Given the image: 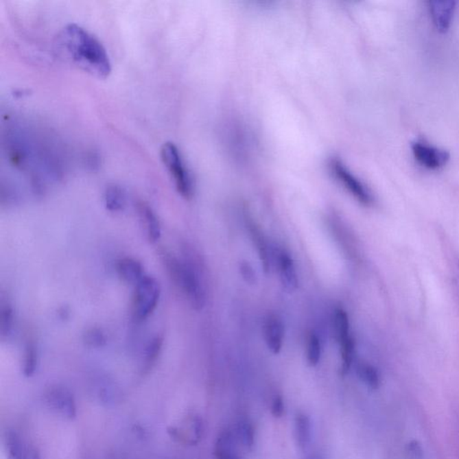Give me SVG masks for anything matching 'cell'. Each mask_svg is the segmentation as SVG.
Listing matches in <instances>:
<instances>
[{
    "mask_svg": "<svg viewBox=\"0 0 459 459\" xmlns=\"http://www.w3.org/2000/svg\"><path fill=\"white\" fill-rule=\"evenodd\" d=\"M55 45L61 58L93 77L106 78L112 73V62L105 47L77 23L65 26L58 34Z\"/></svg>",
    "mask_w": 459,
    "mask_h": 459,
    "instance_id": "1",
    "label": "cell"
},
{
    "mask_svg": "<svg viewBox=\"0 0 459 459\" xmlns=\"http://www.w3.org/2000/svg\"><path fill=\"white\" fill-rule=\"evenodd\" d=\"M163 262L175 285L196 311L206 305V292L197 269L186 259H180L168 252L163 254Z\"/></svg>",
    "mask_w": 459,
    "mask_h": 459,
    "instance_id": "2",
    "label": "cell"
},
{
    "mask_svg": "<svg viewBox=\"0 0 459 459\" xmlns=\"http://www.w3.org/2000/svg\"><path fill=\"white\" fill-rule=\"evenodd\" d=\"M161 158L174 181L177 191L181 197L191 200L194 195V183L179 148L174 143H165L161 148Z\"/></svg>",
    "mask_w": 459,
    "mask_h": 459,
    "instance_id": "3",
    "label": "cell"
},
{
    "mask_svg": "<svg viewBox=\"0 0 459 459\" xmlns=\"http://www.w3.org/2000/svg\"><path fill=\"white\" fill-rule=\"evenodd\" d=\"M161 297L159 283L154 277L145 276L139 283L134 285V290L131 303V314L137 322H143L148 320L156 311Z\"/></svg>",
    "mask_w": 459,
    "mask_h": 459,
    "instance_id": "4",
    "label": "cell"
},
{
    "mask_svg": "<svg viewBox=\"0 0 459 459\" xmlns=\"http://www.w3.org/2000/svg\"><path fill=\"white\" fill-rule=\"evenodd\" d=\"M329 168L339 183H342V185L360 203L364 204V206H370L373 203V197L369 189L349 171V169H347L342 161L338 159V158H332L329 162Z\"/></svg>",
    "mask_w": 459,
    "mask_h": 459,
    "instance_id": "5",
    "label": "cell"
},
{
    "mask_svg": "<svg viewBox=\"0 0 459 459\" xmlns=\"http://www.w3.org/2000/svg\"><path fill=\"white\" fill-rule=\"evenodd\" d=\"M46 405L60 416L73 419L77 415V405L73 394L62 386L49 388L45 395Z\"/></svg>",
    "mask_w": 459,
    "mask_h": 459,
    "instance_id": "6",
    "label": "cell"
},
{
    "mask_svg": "<svg viewBox=\"0 0 459 459\" xmlns=\"http://www.w3.org/2000/svg\"><path fill=\"white\" fill-rule=\"evenodd\" d=\"M411 148L415 160L423 167L438 169L449 163V154L443 149L419 141L414 142Z\"/></svg>",
    "mask_w": 459,
    "mask_h": 459,
    "instance_id": "7",
    "label": "cell"
},
{
    "mask_svg": "<svg viewBox=\"0 0 459 459\" xmlns=\"http://www.w3.org/2000/svg\"><path fill=\"white\" fill-rule=\"evenodd\" d=\"M429 10L435 27L440 33H446L450 28L456 12L455 1L429 2Z\"/></svg>",
    "mask_w": 459,
    "mask_h": 459,
    "instance_id": "8",
    "label": "cell"
},
{
    "mask_svg": "<svg viewBox=\"0 0 459 459\" xmlns=\"http://www.w3.org/2000/svg\"><path fill=\"white\" fill-rule=\"evenodd\" d=\"M264 338L269 350L277 355L282 350L285 339V326L277 315L268 316L264 323Z\"/></svg>",
    "mask_w": 459,
    "mask_h": 459,
    "instance_id": "9",
    "label": "cell"
},
{
    "mask_svg": "<svg viewBox=\"0 0 459 459\" xmlns=\"http://www.w3.org/2000/svg\"><path fill=\"white\" fill-rule=\"evenodd\" d=\"M277 267H279L281 283L288 292L296 291L299 285L296 267L290 254L285 250H280L277 256Z\"/></svg>",
    "mask_w": 459,
    "mask_h": 459,
    "instance_id": "10",
    "label": "cell"
},
{
    "mask_svg": "<svg viewBox=\"0 0 459 459\" xmlns=\"http://www.w3.org/2000/svg\"><path fill=\"white\" fill-rule=\"evenodd\" d=\"M137 209L143 226L145 227V232L148 241L152 244H156L162 235V229H161L160 221L156 213L144 201H140L137 204Z\"/></svg>",
    "mask_w": 459,
    "mask_h": 459,
    "instance_id": "11",
    "label": "cell"
},
{
    "mask_svg": "<svg viewBox=\"0 0 459 459\" xmlns=\"http://www.w3.org/2000/svg\"><path fill=\"white\" fill-rule=\"evenodd\" d=\"M116 270L119 279L128 285H136L145 276L141 262L128 257L119 260Z\"/></svg>",
    "mask_w": 459,
    "mask_h": 459,
    "instance_id": "12",
    "label": "cell"
},
{
    "mask_svg": "<svg viewBox=\"0 0 459 459\" xmlns=\"http://www.w3.org/2000/svg\"><path fill=\"white\" fill-rule=\"evenodd\" d=\"M237 443L238 438L230 429L221 432L215 444V459H241Z\"/></svg>",
    "mask_w": 459,
    "mask_h": 459,
    "instance_id": "13",
    "label": "cell"
},
{
    "mask_svg": "<svg viewBox=\"0 0 459 459\" xmlns=\"http://www.w3.org/2000/svg\"><path fill=\"white\" fill-rule=\"evenodd\" d=\"M248 226L254 244H255L257 250H258L263 269H264L265 273L268 274L270 272L271 259L267 239H266L259 228L252 221L248 222Z\"/></svg>",
    "mask_w": 459,
    "mask_h": 459,
    "instance_id": "14",
    "label": "cell"
},
{
    "mask_svg": "<svg viewBox=\"0 0 459 459\" xmlns=\"http://www.w3.org/2000/svg\"><path fill=\"white\" fill-rule=\"evenodd\" d=\"M104 204L107 210L112 213L123 211L127 204V195L121 186H108L104 192Z\"/></svg>",
    "mask_w": 459,
    "mask_h": 459,
    "instance_id": "15",
    "label": "cell"
},
{
    "mask_svg": "<svg viewBox=\"0 0 459 459\" xmlns=\"http://www.w3.org/2000/svg\"><path fill=\"white\" fill-rule=\"evenodd\" d=\"M5 449L8 459H27L29 448L25 445L21 437L16 432H5Z\"/></svg>",
    "mask_w": 459,
    "mask_h": 459,
    "instance_id": "16",
    "label": "cell"
},
{
    "mask_svg": "<svg viewBox=\"0 0 459 459\" xmlns=\"http://www.w3.org/2000/svg\"><path fill=\"white\" fill-rule=\"evenodd\" d=\"M294 432L297 445L301 449H306L311 440V423L308 415L303 413L296 415L294 423Z\"/></svg>",
    "mask_w": 459,
    "mask_h": 459,
    "instance_id": "17",
    "label": "cell"
},
{
    "mask_svg": "<svg viewBox=\"0 0 459 459\" xmlns=\"http://www.w3.org/2000/svg\"><path fill=\"white\" fill-rule=\"evenodd\" d=\"M163 346V336H156L149 341L145 347V359L143 362V373H148L154 365L156 364L158 358L162 353Z\"/></svg>",
    "mask_w": 459,
    "mask_h": 459,
    "instance_id": "18",
    "label": "cell"
},
{
    "mask_svg": "<svg viewBox=\"0 0 459 459\" xmlns=\"http://www.w3.org/2000/svg\"><path fill=\"white\" fill-rule=\"evenodd\" d=\"M333 326H334L336 338L338 343L350 338L349 317L344 309L340 308L336 309L334 318H333Z\"/></svg>",
    "mask_w": 459,
    "mask_h": 459,
    "instance_id": "19",
    "label": "cell"
},
{
    "mask_svg": "<svg viewBox=\"0 0 459 459\" xmlns=\"http://www.w3.org/2000/svg\"><path fill=\"white\" fill-rule=\"evenodd\" d=\"M236 436L245 448L248 449L253 448L255 444V429L248 418L244 417L239 420Z\"/></svg>",
    "mask_w": 459,
    "mask_h": 459,
    "instance_id": "20",
    "label": "cell"
},
{
    "mask_svg": "<svg viewBox=\"0 0 459 459\" xmlns=\"http://www.w3.org/2000/svg\"><path fill=\"white\" fill-rule=\"evenodd\" d=\"M360 379L371 388L377 390L381 386V376L378 370L369 364H360L357 367Z\"/></svg>",
    "mask_w": 459,
    "mask_h": 459,
    "instance_id": "21",
    "label": "cell"
},
{
    "mask_svg": "<svg viewBox=\"0 0 459 459\" xmlns=\"http://www.w3.org/2000/svg\"><path fill=\"white\" fill-rule=\"evenodd\" d=\"M14 314L10 303H2L0 309V334L2 338H8L13 332Z\"/></svg>",
    "mask_w": 459,
    "mask_h": 459,
    "instance_id": "22",
    "label": "cell"
},
{
    "mask_svg": "<svg viewBox=\"0 0 459 459\" xmlns=\"http://www.w3.org/2000/svg\"><path fill=\"white\" fill-rule=\"evenodd\" d=\"M38 365V351L34 341L26 344L23 356V371L26 377H32L36 371Z\"/></svg>",
    "mask_w": 459,
    "mask_h": 459,
    "instance_id": "23",
    "label": "cell"
},
{
    "mask_svg": "<svg viewBox=\"0 0 459 459\" xmlns=\"http://www.w3.org/2000/svg\"><path fill=\"white\" fill-rule=\"evenodd\" d=\"M321 352H322V348H321L320 339L318 338L317 334L311 333L309 336L308 343H307V360L309 365L316 366L320 362Z\"/></svg>",
    "mask_w": 459,
    "mask_h": 459,
    "instance_id": "24",
    "label": "cell"
},
{
    "mask_svg": "<svg viewBox=\"0 0 459 459\" xmlns=\"http://www.w3.org/2000/svg\"><path fill=\"white\" fill-rule=\"evenodd\" d=\"M84 343L91 348H101L106 346L107 336L99 327H91L84 332Z\"/></svg>",
    "mask_w": 459,
    "mask_h": 459,
    "instance_id": "25",
    "label": "cell"
},
{
    "mask_svg": "<svg viewBox=\"0 0 459 459\" xmlns=\"http://www.w3.org/2000/svg\"><path fill=\"white\" fill-rule=\"evenodd\" d=\"M341 357H342V371L346 373L353 364V356H355V341L352 336L346 340L340 342Z\"/></svg>",
    "mask_w": 459,
    "mask_h": 459,
    "instance_id": "26",
    "label": "cell"
},
{
    "mask_svg": "<svg viewBox=\"0 0 459 459\" xmlns=\"http://www.w3.org/2000/svg\"><path fill=\"white\" fill-rule=\"evenodd\" d=\"M239 271H241L242 279L246 281L248 285H255L257 283V276L255 271H254L250 263L242 261L241 265H239Z\"/></svg>",
    "mask_w": 459,
    "mask_h": 459,
    "instance_id": "27",
    "label": "cell"
},
{
    "mask_svg": "<svg viewBox=\"0 0 459 459\" xmlns=\"http://www.w3.org/2000/svg\"><path fill=\"white\" fill-rule=\"evenodd\" d=\"M406 455L409 459H423V449L422 445L417 440H412L406 445Z\"/></svg>",
    "mask_w": 459,
    "mask_h": 459,
    "instance_id": "28",
    "label": "cell"
},
{
    "mask_svg": "<svg viewBox=\"0 0 459 459\" xmlns=\"http://www.w3.org/2000/svg\"><path fill=\"white\" fill-rule=\"evenodd\" d=\"M272 414L274 417L280 418L285 414V402H283V397L277 395L273 399L271 405Z\"/></svg>",
    "mask_w": 459,
    "mask_h": 459,
    "instance_id": "29",
    "label": "cell"
},
{
    "mask_svg": "<svg viewBox=\"0 0 459 459\" xmlns=\"http://www.w3.org/2000/svg\"><path fill=\"white\" fill-rule=\"evenodd\" d=\"M27 459H40L39 453L34 448H29Z\"/></svg>",
    "mask_w": 459,
    "mask_h": 459,
    "instance_id": "30",
    "label": "cell"
},
{
    "mask_svg": "<svg viewBox=\"0 0 459 459\" xmlns=\"http://www.w3.org/2000/svg\"><path fill=\"white\" fill-rule=\"evenodd\" d=\"M308 459H323V458H321L320 456L314 455L311 456V457H309Z\"/></svg>",
    "mask_w": 459,
    "mask_h": 459,
    "instance_id": "31",
    "label": "cell"
}]
</instances>
